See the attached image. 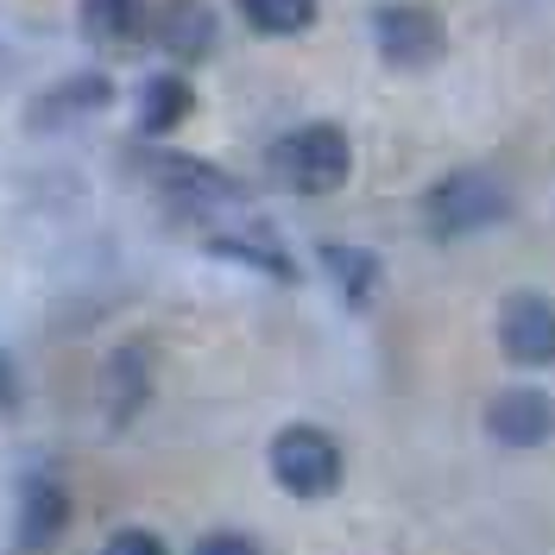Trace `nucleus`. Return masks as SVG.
Masks as SVG:
<instances>
[{"instance_id":"12","label":"nucleus","mask_w":555,"mask_h":555,"mask_svg":"<svg viewBox=\"0 0 555 555\" xmlns=\"http://www.w3.org/2000/svg\"><path fill=\"white\" fill-rule=\"evenodd\" d=\"M158 44L171 51V57H208L215 51V13H208V0H165V13H158Z\"/></svg>"},{"instance_id":"1","label":"nucleus","mask_w":555,"mask_h":555,"mask_svg":"<svg viewBox=\"0 0 555 555\" xmlns=\"http://www.w3.org/2000/svg\"><path fill=\"white\" fill-rule=\"evenodd\" d=\"M133 165L145 171V183L203 234L208 253L241 259V266H253V272H266V278H297L291 246L278 241V228L246 203V190L228 171H215L203 158H183V152H139Z\"/></svg>"},{"instance_id":"13","label":"nucleus","mask_w":555,"mask_h":555,"mask_svg":"<svg viewBox=\"0 0 555 555\" xmlns=\"http://www.w3.org/2000/svg\"><path fill=\"white\" fill-rule=\"evenodd\" d=\"M190 82L177 76V69H152L145 82H139V133H171L177 120H190Z\"/></svg>"},{"instance_id":"18","label":"nucleus","mask_w":555,"mask_h":555,"mask_svg":"<svg viewBox=\"0 0 555 555\" xmlns=\"http://www.w3.org/2000/svg\"><path fill=\"white\" fill-rule=\"evenodd\" d=\"M20 411V366L0 353V416H13Z\"/></svg>"},{"instance_id":"16","label":"nucleus","mask_w":555,"mask_h":555,"mask_svg":"<svg viewBox=\"0 0 555 555\" xmlns=\"http://www.w3.org/2000/svg\"><path fill=\"white\" fill-rule=\"evenodd\" d=\"M190 555H259V543L241 537V530H208V537L190 543Z\"/></svg>"},{"instance_id":"11","label":"nucleus","mask_w":555,"mask_h":555,"mask_svg":"<svg viewBox=\"0 0 555 555\" xmlns=\"http://www.w3.org/2000/svg\"><path fill=\"white\" fill-rule=\"evenodd\" d=\"M145 398H152V360H145V347H120L114 360H107L102 373V411L114 429H127L139 411H145Z\"/></svg>"},{"instance_id":"15","label":"nucleus","mask_w":555,"mask_h":555,"mask_svg":"<svg viewBox=\"0 0 555 555\" xmlns=\"http://www.w3.org/2000/svg\"><path fill=\"white\" fill-rule=\"evenodd\" d=\"M241 20L266 38H291L315 26V0H241Z\"/></svg>"},{"instance_id":"10","label":"nucleus","mask_w":555,"mask_h":555,"mask_svg":"<svg viewBox=\"0 0 555 555\" xmlns=\"http://www.w3.org/2000/svg\"><path fill=\"white\" fill-rule=\"evenodd\" d=\"M322 272H328V284L341 291V304L347 310H373V297H379V253H366V246H353V241H322Z\"/></svg>"},{"instance_id":"7","label":"nucleus","mask_w":555,"mask_h":555,"mask_svg":"<svg viewBox=\"0 0 555 555\" xmlns=\"http://www.w3.org/2000/svg\"><path fill=\"white\" fill-rule=\"evenodd\" d=\"M486 429H492V442H505V449H543L555 436V398L537 391V385H505V391L486 404Z\"/></svg>"},{"instance_id":"2","label":"nucleus","mask_w":555,"mask_h":555,"mask_svg":"<svg viewBox=\"0 0 555 555\" xmlns=\"http://www.w3.org/2000/svg\"><path fill=\"white\" fill-rule=\"evenodd\" d=\"M272 171L297 190V196H328L341 190L353 171V145L335 120H310V127H291L272 145Z\"/></svg>"},{"instance_id":"5","label":"nucleus","mask_w":555,"mask_h":555,"mask_svg":"<svg viewBox=\"0 0 555 555\" xmlns=\"http://www.w3.org/2000/svg\"><path fill=\"white\" fill-rule=\"evenodd\" d=\"M373 38H379V57L398 69H429L442 51H449V26L442 13L416 7V0H391L373 13Z\"/></svg>"},{"instance_id":"8","label":"nucleus","mask_w":555,"mask_h":555,"mask_svg":"<svg viewBox=\"0 0 555 555\" xmlns=\"http://www.w3.org/2000/svg\"><path fill=\"white\" fill-rule=\"evenodd\" d=\"M114 107V76L107 69H76L64 82H51V89H38V102L26 107V127H69V120H89V114H102Z\"/></svg>"},{"instance_id":"4","label":"nucleus","mask_w":555,"mask_h":555,"mask_svg":"<svg viewBox=\"0 0 555 555\" xmlns=\"http://www.w3.org/2000/svg\"><path fill=\"white\" fill-rule=\"evenodd\" d=\"M266 461H272V480L297 499H328L341 486V442L315 423H284Z\"/></svg>"},{"instance_id":"14","label":"nucleus","mask_w":555,"mask_h":555,"mask_svg":"<svg viewBox=\"0 0 555 555\" xmlns=\"http://www.w3.org/2000/svg\"><path fill=\"white\" fill-rule=\"evenodd\" d=\"M139 20H145V0H76V26H82V38H95V44H107V51L133 44Z\"/></svg>"},{"instance_id":"9","label":"nucleus","mask_w":555,"mask_h":555,"mask_svg":"<svg viewBox=\"0 0 555 555\" xmlns=\"http://www.w3.org/2000/svg\"><path fill=\"white\" fill-rule=\"evenodd\" d=\"M69 524V492L64 480L51 474V467H38L20 480V518H13V537H20V550H51L57 537H64Z\"/></svg>"},{"instance_id":"6","label":"nucleus","mask_w":555,"mask_h":555,"mask_svg":"<svg viewBox=\"0 0 555 555\" xmlns=\"http://www.w3.org/2000/svg\"><path fill=\"white\" fill-rule=\"evenodd\" d=\"M499 347L512 366H555V304L543 291H512L499 304Z\"/></svg>"},{"instance_id":"17","label":"nucleus","mask_w":555,"mask_h":555,"mask_svg":"<svg viewBox=\"0 0 555 555\" xmlns=\"http://www.w3.org/2000/svg\"><path fill=\"white\" fill-rule=\"evenodd\" d=\"M102 555H171V550H165V537H152V530H114L102 543Z\"/></svg>"},{"instance_id":"3","label":"nucleus","mask_w":555,"mask_h":555,"mask_svg":"<svg viewBox=\"0 0 555 555\" xmlns=\"http://www.w3.org/2000/svg\"><path fill=\"white\" fill-rule=\"evenodd\" d=\"M512 215V190L499 183L492 171H449L429 196H423V221H429V234L436 241H461V234H480L492 221H505Z\"/></svg>"}]
</instances>
